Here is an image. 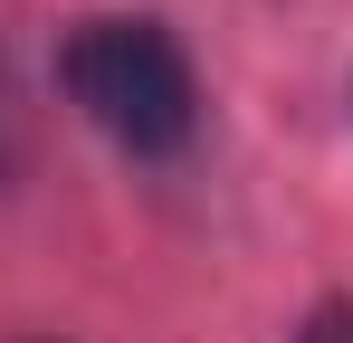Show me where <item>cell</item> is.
<instances>
[{
	"mask_svg": "<svg viewBox=\"0 0 353 343\" xmlns=\"http://www.w3.org/2000/svg\"><path fill=\"white\" fill-rule=\"evenodd\" d=\"M77 114L124 143L134 163H172L181 143L201 134V76H191V48H181L163 19H134V10H105L86 19L58 57Z\"/></svg>",
	"mask_w": 353,
	"mask_h": 343,
	"instance_id": "obj_1",
	"label": "cell"
},
{
	"mask_svg": "<svg viewBox=\"0 0 353 343\" xmlns=\"http://www.w3.org/2000/svg\"><path fill=\"white\" fill-rule=\"evenodd\" d=\"M296 343H353V305H344V295H325V305L296 324Z\"/></svg>",
	"mask_w": 353,
	"mask_h": 343,
	"instance_id": "obj_2",
	"label": "cell"
},
{
	"mask_svg": "<svg viewBox=\"0 0 353 343\" xmlns=\"http://www.w3.org/2000/svg\"><path fill=\"white\" fill-rule=\"evenodd\" d=\"M0 153H10V76H0Z\"/></svg>",
	"mask_w": 353,
	"mask_h": 343,
	"instance_id": "obj_3",
	"label": "cell"
}]
</instances>
